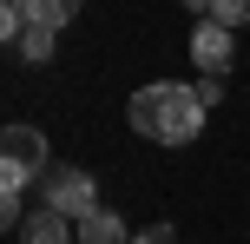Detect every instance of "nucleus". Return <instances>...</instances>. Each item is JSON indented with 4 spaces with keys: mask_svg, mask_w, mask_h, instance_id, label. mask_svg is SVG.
<instances>
[{
    "mask_svg": "<svg viewBox=\"0 0 250 244\" xmlns=\"http://www.w3.org/2000/svg\"><path fill=\"white\" fill-rule=\"evenodd\" d=\"M125 119H132L138 139H158V145H191L204 126V99L198 86H178V79H151V86L132 92V106H125Z\"/></svg>",
    "mask_w": 250,
    "mask_h": 244,
    "instance_id": "obj_1",
    "label": "nucleus"
},
{
    "mask_svg": "<svg viewBox=\"0 0 250 244\" xmlns=\"http://www.w3.org/2000/svg\"><path fill=\"white\" fill-rule=\"evenodd\" d=\"M40 172H46V139H40V126H20L13 119L0 132V192H26Z\"/></svg>",
    "mask_w": 250,
    "mask_h": 244,
    "instance_id": "obj_2",
    "label": "nucleus"
},
{
    "mask_svg": "<svg viewBox=\"0 0 250 244\" xmlns=\"http://www.w3.org/2000/svg\"><path fill=\"white\" fill-rule=\"evenodd\" d=\"M92 192H99V185H92L79 165H53V172H46V205L66 211V218H92V211H99Z\"/></svg>",
    "mask_w": 250,
    "mask_h": 244,
    "instance_id": "obj_3",
    "label": "nucleus"
},
{
    "mask_svg": "<svg viewBox=\"0 0 250 244\" xmlns=\"http://www.w3.org/2000/svg\"><path fill=\"white\" fill-rule=\"evenodd\" d=\"M230 33H237V26H224L217 13H211V20H198V33H191V60H198L211 79L230 73V53H237V46H230Z\"/></svg>",
    "mask_w": 250,
    "mask_h": 244,
    "instance_id": "obj_4",
    "label": "nucleus"
},
{
    "mask_svg": "<svg viewBox=\"0 0 250 244\" xmlns=\"http://www.w3.org/2000/svg\"><path fill=\"white\" fill-rule=\"evenodd\" d=\"M79 231H73V218L66 211H53V205H40L33 218L20 224V244H73Z\"/></svg>",
    "mask_w": 250,
    "mask_h": 244,
    "instance_id": "obj_5",
    "label": "nucleus"
},
{
    "mask_svg": "<svg viewBox=\"0 0 250 244\" xmlns=\"http://www.w3.org/2000/svg\"><path fill=\"white\" fill-rule=\"evenodd\" d=\"M79 244H132L119 211H92V218H79Z\"/></svg>",
    "mask_w": 250,
    "mask_h": 244,
    "instance_id": "obj_6",
    "label": "nucleus"
},
{
    "mask_svg": "<svg viewBox=\"0 0 250 244\" xmlns=\"http://www.w3.org/2000/svg\"><path fill=\"white\" fill-rule=\"evenodd\" d=\"M86 7V0H26V13H33V26H46V33H60L73 13Z\"/></svg>",
    "mask_w": 250,
    "mask_h": 244,
    "instance_id": "obj_7",
    "label": "nucleus"
},
{
    "mask_svg": "<svg viewBox=\"0 0 250 244\" xmlns=\"http://www.w3.org/2000/svg\"><path fill=\"white\" fill-rule=\"evenodd\" d=\"M33 26V13H26V0H0V33H7V46H20V33Z\"/></svg>",
    "mask_w": 250,
    "mask_h": 244,
    "instance_id": "obj_8",
    "label": "nucleus"
},
{
    "mask_svg": "<svg viewBox=\"0 0 250 244\" xmlns=\"http://www.w3.org/2000/svg\"><path fill=\"white\" fill-rule=\"evenodd\" d=\"M13 53H20V60H33V66H40V60H53V33H46V26H26Z\"/></svg>",
    "mask_w": 250,
    "mask_h": 244,
    "instance_id": "obj_9",
    "label": "nucleus"
},
{
    "mask_svg": "<svg viewBox=\"0 0 250 244\" xmlns=\"http://www.w3.org/2000/svg\"><path fill=\"white\" fill-rule=\"evenodd\" d=\"M217 20H224V26H244L250 20V0H217Z\"/></svg>",
    "mask_w": 250,
    "mask_h": 244,
    "instance_id": "obj_10",
    "label": "nucleus"
},
{
    "mask_svg": "<svg viewBox=\"0 0 250 244\" xmlns=\"http://www.w3.org/2000/svg\"><path fill=\"white\" fill-rule=\"evenodd\" d=\"M132 244H178L171 224H151V231H132Z\"/></svg>",
    "mask_w": 250,
    "mask_h": 244,
    "instance_id": "obj_11",
    "label": "nucleus"
}]
</instances>
